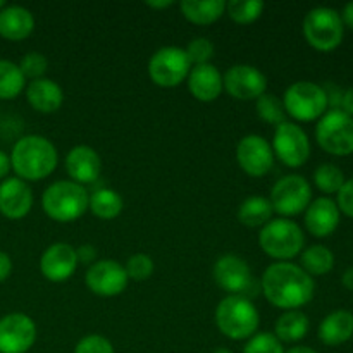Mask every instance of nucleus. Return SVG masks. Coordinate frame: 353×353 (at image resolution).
Returning a JSON list of instances; mask_svg holds the SVG:
<instances>
[{
    "mask_svg": "<svg viewBox=\"0 0 353 353\" xmlns=\"http://www.w3.org/2000/svg\"><path fill=\"white\" fill-rule=\"evenodd\" d=\"M286 114L296 121H314L323 117L327 109L326 92L312 81H296L286 88L283 95Z\"/></svg>",
    "mask_w": 353,
    "mask_h": 353,
    "instance_id": "obj_7",
    "label": "nucleus"
},
{
    "mask_svg": "<svg viewBox=\"0 0 353 353\" xmlns=\"http://www.w3.org/2000/svg\"><path fill=\"white\" fill-rule=\"evenodd\" d=\"M34 30V16L21 6H6L0 10V37L9 41L26 40Z\"/></svg>",
    "mask_w": 353,
    "mask_h": 353,
    "instance_id": "obj_23",
    "label": "nucleus"
},
{
    "mask_svg": "<svg viewBox=\"0 0 353 353\" xmlns=\"http://www.w3.org/2000/svg\"><path fill=\"white\" fill-rule=\"evenodd\" d=\"M26 78L16 62L0 59V100H14L23 93Z\"/></svg>",
    "mask_w": 353,
    "mask_h": 353,
    "instance_id": "obj_29",
    "label": "nucleus"
},
{
    "mask_svg": "<svg viewBox=\"0 0 353 353\" xmlns=\"http://www.w3.org/2000/svg\"><path fill=\"white\" fill-rule=\"evenodd\" d=\"M272 210L281 216L292 217L299 216L312 202V188L309 181L300 174H288L278 179L271 190L269 196Z\"/></svg>",
    "mask_w": 353,
    "mask_h": 353,
    "instance_id": "obj_10",
    "label": "nucleus"
},
{
    "mask_svg": "<svg viewBox=\"0 0 353 353\" xmlns=\"http://www.w3.org/2000/svg\"><path fill=\"white\" fill-rule=\"evenodd\" d=\"M3 7H6V2H3V0H0V10H2Z\"/></svg>",
    "mask_w": 353,
    "mask_h": 353,
    "instance_id": "obj_50",
    "label": "nucleus"
},
{
    "mask_svg": "<svg viewBox=\"0 0 353 353\" xmlns=\"http://www.w3.org/2000/svg\"><path fill=\"white\" fill-rule=\"evenodd\" d=\"M224 90L236 100H257L268 90V78L259 68L236 64L223 76Z\"/></svg>",
    "mask_w": 353,
    "mask_h": 353,
    "instance_id": "obj_16",
    "label": "nucleus"
},
{
    "mask_svg": "<svg viewBox=\"0 0 353 353\" xmlns=\"http://www.w3.org/2000/svg\"><path fill=\"white\" fill-rule=\"evenodd\" d=\"M147 7H150V9H169V7L174 6V2H171V0H164V2H147L145 3Z\"/></svg>",
    "mask_w": 353,
    "mask_h": 353,
    "instance_id": "obj_47",
    "label": "nucleus"
},
{
    "mask_svg": "<svg viewBox=\"0 0 353 353\" xmlns=\"http://www.w3.org/2000/svg\"><path fill=\"white\" fill-rule=\"evenodd\" d=\"M59 154L55 145L41 134H26L14 143L10 168L23 181H40L55 171Z\"/></svg>",
    "mask_w": 353,
    "mask_h": 353,
    "instance_id": "obj_2",
    "label": "nucleus"
},
{
    "mask_svg": "<svg viewBox=\"0 0 353 353\" xmlns=\"http://www.w3.org/2000/svg\"><path fill=\"white\" fill-rule=\"evenodd\" d=\"M265 3L261 0H231L226 2V12L234 23L238 24H252L262 16Z\"/></svg>",
    "mask_w": 353,
    "mask_h": 353,
    "instance_id": "obj_32",
    "label": "nucleus"
},
{
    "mask_svg": "<svg viewBox=\"0 0 353 353\" xmlns=\"http://www.w3.org/2000/svg\"><path fill=\"white\" fill-rule=\"evenodd\" d=\"M316 138L327 154H353V117L341 109L327 110L317 123Z\"/></svg>",
    "mask_w": 353,
    "mask_h": 353,
    "instance_id": "obj_8",
    "label": "nucleus"
},
{
    "mask_svg": "<svg viewBox=\"0 0 353 353\" xmlns=\"http://www.w3.org/2000/svg\"><path fill=\"white\" fill-rule=\"evenodd\" d=\"M243 353H285V348L272 333H255L245 345Z\"/></svg>",
    "mask_w": 353,
    "mask_h": 353,
    "instance_id": "obj_36",
    "label": "nucleus"
},
{
    "mask_svg": "<svg viewBox=\"0 0 353 353\" xmlns=\"http://www.w3.org/2000/svg\"><path fill=\"white\" fill-rule=\"evenodd\" d=\"M192 71L185 48L162 47L148 61V76L161 88L179 86Z\"/></svg>",
    "mask_w": 353,
    "mask_h": 353,
    "instance_id": "obj_9",
    "label": "nucleus"
},
{
    "mask_svg": "<svg viewBox=\"0 0 353 353\" xmlns=\"http://www.w3.org/2000/svg\"><path fill=\"white\" fill-rule=\"evenodd\" d=\"M261 290L271 305L283 310H299L314 299L316 283L300 265L274 262L262 274Z\"/></svg>",
    "mask_w": 353,
    "mask_h": 353,
    "instance_id": "obj_1",
    "label": "nucleus"
},
{
    "mask_svg": "<svg viewBox=\"0 0 353 353\" xmlns=\"http://www.w3.org/2000/svg\"><path fill=\"white\" fill-rule=\"evenodd\" d=\"M188 90L199 102H214L223 93V74L214 64L193 65L188 78Z\"/></svg>",
    "mask_w": 353,
    "mask_h": 353,
    "instance_id": "obj_20",
    "label": "nucleus"
},
{
    "mask_svg": "<svg viewBox=\"0 0 353 353\" xmlns=\"http://www.w3.org/2000/svg\"><path fill=\"white\" fill-rule=\"evenodd\" d=\"M255 109H257V116L264 123L272 124V126L286 123V110L283 105V100H279L274 93L265 92L264 95L259 97L255 100Z\"/></svg>",
    "mask_w": 353,
    "mask_h": 353,
    "instance_id": "obj_31",
    "label": "nucleus"
},
{
    "mask_svg": "<svg viewBox=\"0 0 353 353\" xmlns=\"http://www.w3.org/2000/svg\"><path fill=\"white\" fill-rule=\"evenodd\" d=\"M334 255L324 245H312L302 254V265L300 268L309 276H323L333 269Z\"/></svg>",
    "mask_w": 353,
    "mask_h": 353,
    "instance_id": "obj_30",
    "label": "nucleus"
},
{
    "mask_svg": "<svg viewBox=\"0 0 353 353\" xmlns=\"http://www.w3.org/2000/svg\"><path fill=\"white\" fill-rule=\"evenodd\" d=\"M212 353H233L230 350V348H224V347H221V348H216V350H214Z\"/></svg>",
    "mask_w": 353,
    "mask_h": 353,
    "instance_id": "obj_49",
    "label": "nucleus"
},
{
    "mask_svg": "<svg viewBox=\"0 0 353 353\" xmlns=\"http://www.w3.org/2000/svg\"><path fill=\"white\" fill-rule=\"evenodd\" d=\"M272 205L265 196H248L238 209V221L248 228H264L272 219Z\"/></svg>",
    "mask_w": 353,
    "mask_h": 353,
    "instance_id": "obj_28",
    "label": "nucleus"
},
{
    "mask_svg": "<svg viewBox=\"0 0 353 353\" xmlns=\"http://www.w3.org/2000/svg\"><path fill=\"white\" fill-rule=\"evenodd\" d=\"M10 272H12V261H10V257L6 252L0 250V283L6 281L10 276Z\"/></svg>",
    "mask_w": 353,
    "mask_h": 353,
    "instance_id": "obj_42",
    "label": "nucleus"
},
{
    "mask_svg": "<svg viewBox=\"0 0 353 353\" xmlns=\"http://www.w3.org/2000/svg\"><path fill=\"white\" fill-rule=\"evenodd\" d=\"M259 243L265 255L276 261L286 262L302 252L305 236L299 224L279 217V219H271L262 228L259 234Z\"/></svg>",
    "mask_w": 353,
    "mask_h": 353,
    "instance_id": "obj_5",
    "label": "nucleus"
},
{
    "mask_svg": "<svg viewBox=\"0 0 353 353\" xmlns=\"http://www.w3.org/2000/svg\"><path fill=\"white\" fill-rule=\"evenodd\" d=\"M74 353H114V347L105 336L88 334L76 343Z\"/></svg>",
    "mask_w": 353,
    "mask_h": 353,
    "instance_id": "obj_38",
    "label": "nucleus"
},
{
    "mask_svg": "<svg viewBox=\"0 0 353 353\" xmlns=\"http://www.w3.org/2000/svg\"><path fill=\"white\" fill-rule=\"evenodd\" d=\"M341 281H343L345 288L353 290V268L347 269V271L343 272V278H341Z\"/></svg>",
    "mask_w": 353,
    "mask_h": 353,
    "instance_id": "obj_46",
    "label": "nucleus"
},
{
    "mask_svg": "<svg viewBox=\"0 0 353 353\" xmlns=\"http://www.w3.org/2000/svg\"><path fill=\"white\" fill-rule=\"evenodd\" d=\"M336 205L341 212L353 217V178L347 179L340 192H338Z\"/></svg>",
    "mask_w": 353,
    "mask_h": 353,
    "instance_id": "obj_39",
    "label": "nucleus"
},
{
    "mask_svg": "<svg viewBox=\"0 0 353 353\" xmlns=\"http://www.w3.org/2000/svg\"><path fill=\"white\" fill-rule=\"evenodd\" d=\"M353 336V314L350 310H334L327 314L319 326V340L327 347H338Z\"/></svg>",
    "mask_w": 353,
    "mask_h": 353,
    "instance_id": "obj_24",
    "label": "nucleus"
},
{
    "mask_svg": "<svg viewBox=\"0 0 353 353\" xmlns=\"http://www.w3.org/2000/svg\"><path fill=\"white\" fill-rule=\"evenodd\" d=\"M345 181L343 171L334 164H321L314 171V183L324 193H338Z\"/></svg>",
    "mask_w": 353,
    "mask_h": 353,
    "instance_id": "obj_33",
    "label": "nucleus"
},
{
    "mask_svg": "<svg viewBox=\"0 0 353 353\" xmlns=\"http://www.w3.org/2000/svg\"><path fill=\"white\" fill-rule=\"evenodd\" d=\"M309 317L300 310H286L279 319L276 321L274 336L281 343H296L303 340L309 333Z\"/></svg>",
    "mask_w": 353,
    "mask_h": 353,
    "instance_id": "obj_26",
    "label": "nucleus"
},
{
    "mask_svg": "<svg viewBox=\"0 0 353 353\" xmlns=\"http://www.w3.org/2000/svg\"><path fill=\"white\" fill-rule=\"evenodd\" d=\"M90 195L85 186L61 179L48 186L41 195V207L52 221L72 223L88 210Z\"/></svg>",
    "mask_w": 353,
    "mask_h": 353,
    "instance_id": "obj_4",
    "label": "nucleus"
},
{
    "mask_svg": "<svg viewBox=\"0 0 353 353\" xmlns=\"http://www.w3.org/2000/svg\"><path fill=\"white\" fill-rule=\"evenodd\" d=\"M65 172L78 185H93L102 174V159L95 148L76 145L65 155Z\"/></svg>",
    "mask_w": 353,
    "mask_h": 353,
    "instance_id": "obj_18",
    "label": "nucleus"
},
{
    "mask_svg": "<svg viewBox=\"0 0 353 353\" xmlns=\"http://www.w3.org/2000/svg\"><path fill=\"white\" fill-rule=\"evenodd\" d=\"M123 196L112 188H99L90 195L88 209L102 221H112L123 212Z\"/></svg>",
    "mask_w": 353,
    "mask_h": 353,
    "instance_id": "obj_27",
    "label": "nucleus"
},
{
    "mask_svg": "<svg viewBox=\"0 0 353 353\" xmlns=\"http://www.w3.org/2000/svg\"><path fill=\"white\" fill-rule=\"evenodd\" d=\"M214 43L209 40V38L199 37L195 40H192L188 43V47L185 48L186 55H188L190 62L195 65L200 64H209L210 59L214 57Z\"/></svg>",
    "mask_w": 353,
    "mask_h": 353,
    "instance_id": "obj_37",
    "label": "nucleus"
},
{
    "mask_svg": "<svg viewBox=\"0 0 353 353\" xmlns=\"http://www.w3.org/2000/svg\"><path fill=\"white\" fill-rule=\"evenodd\" d=\"M236 161L245 174L252 178H262L269 174L274 165V152L264 137L247 134L238 141Z\"/></svg>",
    "mask_w": 353,
    "mask_h": 353,
    "instance_id": "obj_14",
    "label": "nucleus"
},
{
    "mask_svg": "<svg viewBox=\"0 0 353 353\" xmlns=\"http://www.w3.org/2000/svg\"><path fill=\"white\" fill-rule=\"evenodd\" d=\"M10 157L3 150H0V181L7 179L10 172Z\"/></svg>",
    "mask_w": 353,
    "mask_h": 353,
    "instance_id": "obj_44",
    "label": "nucleus"
},
{
    "mask_svg": "<svg viewBox=\"0 0 353 353\" xmlns=\"http://www.w3.org/2000/svg\"><path fill=\"white\" fill-rule=\"evenodd\" d=\"M181 14L186 21L199 26H207L223 17L226 14V2L224 0H210V2H199V0H185L179 3Z\"/></svg>",
    "mask_w": 353,
    "mask_h": 353,
    "instance_id": "obj_25",
    "label": "nucleus"
},
{
    "mask_svg": "<svg viewBox=\"0 0 353 353\" xmlns=\"http://www.w3.org/2000/svg\"><path fill=\"white\" fill-rule=\"evenodd\" d=\"M285 353H319V352H316L314 348H310V347H293Z\"/></svg>",
    "mask_w": 353,
    "mask_h": 353,
    "instance_id": "obj_48",
    "label": "nucleus"
},
{
    "mask_svg": "<svg viewBox=\"0 0 353 353\" xmlns=\"http://www.w3.org/2000/svg\"><path fill=\"white\" fill-rule=\"evenodd\" d=\"M343 112H347L348 116L353 117V86L348 88L347 92H343V99H341V107Z\"/></svg>",
    "mask_w": 353,
    "mask_h": 353,
    "instance_id": "obj_43",
    "label": "nucleus"
},
{
    "mask_svg": "<svg viewBox=\"0 0 353 353\" xmlns=\"http://www.w3.org/2000/svg\"><path fill=\"white\" fill-rule=\"evenodd\" d=\"M340 16H341V21H343V24H347L350 30H353V0L343 7V12H341Z\"/></svg>",
    "mask_w": 353,
    "mask_h": 353,
    "instance_id": "obj_45",
    "label": "nucleus"
},
{
    "mask_svg": "<svg viewBox=\"0 0 353 353\" xmlns=\"http://www.w3.org/2000/svg\"><path fill=\"white\" fill-rule=\"evenodd\" d=\"M17 65H19L24 78H30L31 81H34V79L43 78V74L47 72L48 59L40 52H28Z\"/></svg>",
    "mask_w": 353,
    "mask_h": 353,
    "instance_id": "obj_35",
    "label": "nucleus"
},
{
    "mask_svg": "<svg viewBox=\"0 0 353 353\" xmlns=\"http://www.w3.org/2000/svg\"><path fill=\"white\" fill-rule=\"evenodd\" d=\"M78 255L72 245L59 241L50 245L41 254L40 271L45 279L52 283H64L71 278L78 269Z\"/></svg>",
    "mask_w": 353,
    "mask_h": 353,
    "instance_id": "obj_17",
    "label": "nucleus"
},
{
    "mask_svg": "<svg viewBox=\"0 0 353 353\" xmlns=\"http://www.w3.org/2000/svg\"><path fill=\"white\" fill-rule=\"evenodd\" d=\"M323 88L324 92H326L327 105H331L333 109H340L341 99H343V92H341L336 85H333V83H327V85L323 86Z\"/></svg>",
    "mask_w": 353,
    "mask_h": 353,
    "instance_id": "obj_41",
    "label": "nucleus"
},
{
    "mask_svg": "<svg viewBox=\"0 0 353 353\" xmlns=\"http://www.w3.org/2000/svg\"><path fill=\"white\" fill-rule=\"evenodd\" d=\"M28 103L40 114H54L64 103V92L54 79L40 78L26 86Z\"/></svg>",
    "mask_w": 353,
    "mask_h": 353,
    "instance_id": "obj_22",
    "label": "nucleus"
},
{
    "mask_svg": "<svg viewBox=\"0 0 353 353\" xmlns=\"http://www.w3.org/2000/svg\"><path fill=\"white\" fill-rule=\"evenodd\" d=\"M76 255H78V262H81V264H86V265H92L97 262V255H99V252H97V248L93 247V245L85 243L81 245V247L76 248Z\"/></svg>",
    "mask_w": 353,
    "mask_h": 353,
    "instance_id": "obj_40",
    "label": "nucleus"
},
{
    "mask_svg": "<svg viewBox=\"0 0 353 353\" xmlns=\"http://www.w3.org/2000/svg\"><path fill=\"white\" fill-rule=\"evenodd\" d=\"M212 276L216 285L230 295H243L250 299V290L254 286L252 269L240 255L228 254L217 259L214 264Z\"/></svg>",
    "mask_w": 353,
    "mask_h": 353,
    "instance_id": "obj_12",
    "label": "nucleus"
},
{
    "mask_svg": "<svg viewBox=\"0 0 353 353\" xmlns=\"http://www.w3.org/2000/svg\"><path fill=\"white\" fill-rule=\"evenodd\" d=\"M124 269H126V274L130 279H134V281H147L154 274L155 268L150 255L134 254L128 259Z\"/></svg>",
    "mask_w": 353,
    "mask_h": 353,
    "instance_id": "obj_34",
    "label": "nucleus"
},
{
    "mask_svg": "<svg viewBox=\"0 0 353 353\" xmlns=\"http://www.w3.org/2000/svg\"><path fill=\"white\" fill-rule=\"evenodd\" d=\"M271 147L276 157L292 169L303 165L310 157L309 137L299 124L290 121L276 126Z\"/></svg>",
    "mask_w": 353,
    "mask_h": 353,
    "instance_id": "obj_11",
    "label": "nucleus"
},
{
    "mask_svg": "<svg viewBox=\"0 0 353 353\" xmlns=\"http://www.w3.org/2000/svg\"><path fill=\"white\" fill-rule=\"evenodd\" d=\"M261 316L250 299L228 295L216 309V326L226 338L234 341L252 338L259 330Z\"/></svg>",
    "mask_w": 353,
    "mask_h": 353,
    "instance_id": "obj_3",
    "label": "nucleus"
},
{
    "mask_svg": "<svg viewBox=\"0 0 353 353\" xmlns=\"http://www.w3.org/2000/svg\"><path fill=\"white\" fill-rule=\"evenodd\" d=\"M33 207V192L23 179L7 178L0 183V214L10 221H19Z\"/></svg>",
    "mask_w": 353,
    "mask_h": 353,
    "instance_id": "obj_19",
    "label": "nucleus"
},
{
    "mask_svg": "<svg viewBox=\"0 0 353 353\" xmlns=\"http://www.w3.org/2000/svg\"><path fill=\"white\" fill-rule=\"evenodd\" d=\"M345 24L340 12L331 7H314L303 19V34L310 47L321 52L336 48L343 40Z\"/></svg>",
    "mask_w": 353,
    "mask_h": 353,
    "instance_id": "obj_6",
    "label": "nucleus"
},
{
    "mask_svg": "<svg viewBox=\"0 0 353 353\" xmlns=\"http://www.w3.org/2000/svg\"><path fill=\"white\" fill-rule=\"evenodd\" d=\"M340 224V209L336 202L327 196H321L310 202L305 210V226L310 234L317 238H326Z\"/></svg>",
    "mask_w": 353,
    "mask_h": 353,
    "instance_id": "obj_21",
    "label": "nucleus"
},
{
    "mask_svg": "<svg viewBox=\"0 0 353 353\" xmlns=\"http://www.w3.org/2000/svg\"><path fill=\"white\" fill-rule=\"evenodd\" d=\"M37 324L23 312L0 317V353H26L37 341Z\"/></svg>",
    "mask_w": 353,
    "mask_h": 353,
    "instance_id": "obj_13",
    "label": "nucleus"
},
{
    "mask_svg": "<svg viewBox=\"0 0 353 353\" xmlns=\"http://www.w3.org/2000/svg\"><path fill=\"white\" fill-rule=\"evenodd\" d=\"M86 288L99 296H117L128 288L130 278L124 265L114 259H103L92 264L85 276Z\"/></svg>",
    "mask_w": 353,
    "mask_h": 353,
    "instance_id": "obj_15",
    "label": "nucleus"
}]
</instances>
